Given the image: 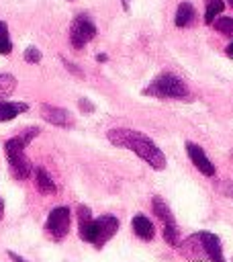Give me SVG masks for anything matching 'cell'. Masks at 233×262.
<instances>
[{
  "mask_svg": "<svg viewBox=\"0 0 233 262\" xmlns=\"http://www.w3.org/2000/svg\"><path fill=\"white\" fill-rule=\"evenodd\" d=\"M106 139L112 145H116V147L131 149L137 158H141L143 162H147L153 170H164L166 168V156H164V151L153 143V139L149 135H145L141 131L116 127V129H110L106 133Z\"/></svg>",
  "mask_w": 233,
  "mask_h": 262,
  "instance_id": "cell-1",
  "label": "cell"
},
{
  "mask_svg": "<svg viewBox=\"0 0 233 262\" xmlns=\"http://www.w3.org/2000/svg\"><path fill=\"white\" fill-rule=\"evenodd\" d=\"M143 94L155 96V98H186L188 96V88H186L182 78H178L176 74L166 72V74L155 76L143 88Z\"/></svg>",
  "mask_w": 233,
  "mask_h": 262,
  "instance_id": "cell-2",
  "label": "cell"
},
{
  "mask_svg": "<svg viewBox=\"0 0 233 262\" xmlns=\"http://www.w3.org/2000/svg\"><path fill=\"white\" fill-rule=\"evenodd\" d=\"M116 231H119V219L114 215H100V217L92 219V225H90L88 233L84 235V242H88L100 250Z\"/></svg>",
  "mask_w": 233,
  "mask_h": 262,
  "instance_id": "cell-3",
  "label": "cell"
},
{
  "mask_svg": "<svg viewBox=\"0 0 233 262\" xmlns=\"http://www.w3.org/2000/svg\"><path fill=\"white\" fill-rule=\"evenodd\" d=\"M96 37V25L88 14H78L69 27V43L74 49H82Z\"/></svg>",
  "mask_w": 233,
  "mask_h": 262,
  "instance_id": "cell-4",
  "label": "cell"
},
{
  "mask_svg": "<svg viewBox=\"0 0 233 262\" xmlns=\"http://www.w3.org/2000/svg\"><path fill=\"white\" fill-rule=\"evenodd\" d=\"M69 221H72L69 209L61 205V207L51 209V213L47 215L45 229H47V233H49L55 242H61V239L67 235V231H69Z\"/></svg>",
  "mask_w": 233,
  "mask_h": 262,
  "instance_id": "cell-5",
  "label": "cell"
},
{
  "mask_svg": "<svg viewBox=\"0 0 233 262\" xmlns=\"http://www.w3.org/2000/svg\"><path fill=\"white\" fill-rule=\"evenodd\" d=\"M39 135V129L37 127H29L25 131H20L18 135L10 137L6 143H4V154H6V160H12L20 154H25V147Z\"/></svg>",
  "mask_w": 233,
  "mask_h": 262,
  "instance_id": "cell-6",
  "label": "cell"
},
{
  "mask_svg": "<svg viewBox=\"0 0 233 262\" xmlns=\"http://www.w3.org/2000/svg\"><path fill=\"white\" fill-rule=\"evenodd\" d=\"M186 154H188L190 162L196 166V170H198L200 174H204V176H215L217 168H215V164L211 162V158L204 154V149H202L200 145L188 141V143H186Z\"/></svg>",
  "mask_w": 233,
  "mask_h": 262,
  "instance_id": "cell-7",
  "label": "cell"
},
{
  "mask_svg": "<svg viewBox=\"0 0 233 262\" xmlns=\"http://www.w3.org/2000/svg\"><path fill=\"white\" fill-rule=\"evenodd\" d=\"M196 239L200 242V246H202V250L211 262H225V254H223V246H221L219 235H215L211 231H198Z\"/></svg>",
  "mask_w": 233,
  "mask_h": 262,
  "instance_id": "cell-8",
  "label": "cell"
},
{
  "mask_svg": "<svg viewBox=\"0 0 233 262\" xmlns=\"http://www.w3.org/2000/svg\"><path fill=\"white\" fill-rule=\"evenodd\" d=\"M41 119L51 123V125H55V127H72V123H74L72 115L65 108L51 106V104H43L41 106Z\"/></svg>",
  "mask_w": 233,
  "mask_h": 262,
  "instance_id": "cell-9",
  "label": "cell"
},
{
  "mask_svg": "<svg viewBox=\"0 0 233 262\" xmlns=\"http://www.w3.org/2000/svg\"><path fill=\"white\" fill-rule=\"evenodd\" d=\"M131 227H133V233H135L139 239H143V242H151V239L155 237V227H153V223L149 221V217L143 215V213H137V215L133 217Z\"/></svg>",
  "mask_w": 233,
  "mask_h": 262,
  "instance_id": "cell-10",
  "label": "cell"
},
{
  "mask_svg": "<svg viewBox=\"0 0 233 262\" xmlns=\"http://www.w3.org/2000/svg\"><path fill=\"white\" fill-rule=\"evenodd\" d=\"M8 166H10L12 178H16V180H25V178H29L33 174V164H31V160L25 154L8 160Z\"/></svg>",
  "mask_w": 233,
  "mask_h": 262,
  "instance_id": "cell-11",
  "label": "cell"
},
{
  "mask_svg": "<svg viewBox=\"0 0 233 262\" xmlns=\"http://www.w3.org/2000/svg\"><path fill=\"white\" fill-rule=\"evenodd\" d=\"M174 23L176 27L180 29H186V27H192L196 23V10L190 2H180L178 8H176V16H174Z\"/></svg>",
  "mask_w": 233,
  "mask_h": 262,
  "instance_id": "cell-12",
  "label": "cell"
},
{
  "mask_svg": "<svg viewBox=\"0 0 233 262\" xmlns=\"http://www.w3.org/2000/svg\"><path fill=\"white\" fill-rule=\"evenodd\" d=\"M151 207H153L155 217L164 221V227H178V225H176V219H174V213L170 211L168 203H166L161 196H153V199H151Z\"/></svg>",
  "mask_w": 233,
  "mask_h": 262,
  "instance_id": "cell-13",
  "label": "cell"
},
{
  "mask_svg": "<svg viewBox=\"0 0 233 262\" xmlns=\"http://www.w3.org/2000/svg\"><path fill=\"white\" fill-rule=\"evenodd\" d=\"M33 174H35V184H37L41 194H55L57 192V186H55V182L51 180V176L47 174L45 168H35Z\"/></svg>",
  "mask_w": 233,
  "mask_h": 262,
  "instance_id": "cell-14",
  "label": "cell"
},
{
  "mask_svg": "<svg viewBox=\"0 0 233 262\" xmlns=\"http://www.w3.org/2000/svg\"><path fill=\"white\" fill-rule=\"evenodd\" d=\"M29 104L27 102H0V123L12 121L14 117H18L20 113H27Z\"/></svg>",
  "mask_w": 233,
  "mask_h": 262,
  "instance_id": "cell-15",
  "label": "cell"
},
{
  "mask_svg": "<svg viewBox=\"0 0 233 262\" xmlns=\"http://www.w3.org/2000/svg\"><path fill=\"white\" fill-rule=\"evenodd\" d=\"M92 211H90V207H86V205H80L78 207V231H80V237L84 239V235L88 233V229H90V225H92Z\"/></svg>",
  "mask_w": 233,
  "mask_h": 262,
  "instance_id": "cell-16",
  "label": "cell"
},
{
  "mask_svg": "<svg viewBox=\"0 0 233 262\" xmlns=\"http://www.w3.org/2000/svg\"><path fill=\"white\" fill-rule=\"evenodd\" d=\"M16 78L12 74H0V102H4L14 90H16Z\"/></svg>",
  "mask_w": 233,
  "mask_h": 262,
  "instance_id": "cell-17",
  "label": "cell"
},
{
  "mask_svg": "<svg viewBox=\"0 0 233 262\" xmlns=\"http://www.w3.org/2000/svg\"><path fill=\"white\" fill-rule=\"evenodd\" d=\"M223 8H225V0H208L204 8V23L213 25V20L223 12Z\"/></svg>",
  "mask_w": 233,
  "mask_h": 262,
  "instance_id": "cell-18",
  "label": "cell"
},
{
  "mask_svg": "<svg viewBox=\"0 0 233 262\" xmlns=\"http://www.w3.org/2000/svg\"><path fill=\"white\" fill-rule=\"evenodd\" d=\"M215 31H219L225 37H233V18L231 16H219L213 20Z\"/></svg>",
  "mask_w": 233,
  "mask_h": 262,
  "instance_id": "cell-19",
  "label": "cell"
},
{
  "mask_svg": "<svg viewBox=\"0 0 233 262\" xmlns=\"http://www.w3.org/2000/svg\"><path fill=\"white\" fill-rule=\"evenodd\" d=\"M12 51V41H10V33L4 20H0V55H8Z\"/></svg>",
  "mask_w": 233,
  "mask_h": 262,
  "instance_id": "cell-20",
  "label": "cell"
},
{
  "mask_svg": "<svg viewBox=\"0 0 233 262\" xmlns=\"http://www.w3.org/2000/svg\"><path fill=\"white\" fill-rule=\"evenodd\" d=\"M22 57H25V61H27V63H39V61H41V57H43V53H41V49H39V47L29 45V47L25 49Z\"/></svg>",
  "mask_w": 233,
  "mask_h": 262,
  "instance_id": "cell-21",
  "label": "cell"
},
{
  "mask_svg": "<svg viewBox=\"0 0 233 262\" xmlns=\"http://www.w3.org/2000/svg\"><path fill=\"white\" fill-rule=\"evenodd\" d=\"M78 104H80V108H82L84 113H92V111H94V104H92L88 98H80Z\"/></svg>",
  "mask_w": 233,
  "mask_h": 262,
  "instance_id": "cell-22",
  "label": "cell"
},
{
  "mask_svg": "<svg viewBox=\"0 0 233 262\" xmlns=\"http://www.w3.org/2000/svg\"><path fill=\"white\" fill-rule=\"evenodd\" d=\"M6 254H8V258H10V260H12V262H27V260H25V258H20V256H18V254H16V252H12V250H8V252H6Z\"/></svg>",
  "mask_w": 233,
  "mask_h": 262,
  "instance_id": "cell-23",
  "label": "cell"
},
{
  "mask_svg": "<svg viewBox=\"0 0 233 262\" xmlns=\"http://www.w3.org/2000/svg\"><path fill=\"white\" fill-rule=\"evenodd\" d=\"M227 55H229V57H233V41L227 45Z\"/></svg>",
  "mask_w": 233,
  "mask_h": 262,
  "instance_id": "cell-24",
  "label": "cell"
},
{
  "mask_svg": "<svg viewBox=\"0 0 233 262\" xmlns=\"http://www.w3.org/2000/svg\"><path fill=\"white\" fill-rule=\"evenodd\" d=\"M96 59H98V61H106V53H98Z\"/></svg>",
  "mask_w": 233,
  "mask_h": 262,
  "instance_id": "cell-25",
  "label": "cell"
},
{
  "mask_svg": "<svg viewBox=\"0 0 233 262\" xmlns=\"http://www.w3.org/2000/svg\"><path fill=\"white\" fill-rule=\"evenodd\" d=\"M129 6H131V0H123V8L129 10Z\"/></svg>",
  "mask_w": 233,
  "mask_h": 262,
  "instance_id": "cell-26",
  "label": "cell"
},
{
  "mask_svg": "<svg viewBox=\"0 0 233 262\" xmlns=\"http://www.w3.org/2000/svg\"><path fill=\"white\" fill-rule=\"evenodd\" d=\"M2 213H4V201L0 199V217H2Z\"/></svg>",
  "mask_w": 233,
  "mask_h": 262,
  "instance_id": "cell-27",
  "label": "cell"
},
{
  "mask_svg": "<svg viewBox=\"0 0 233 262\" xmlns=\"http://www.w3.org/2000/svg\"><path fill=\"white\" fill-rule=\"evenodd\" d=\"M227 4H229V6H231V8H233V0H227Z\"/></svg>",
  "mask_w": 233,
  "mask_h": 262,
  "instance_id": "cell-28",
  "label": "cell"
},
{
  "mask_svg": "<svg viewBox=\"0 0 233 262\" xmlns=\"http://www.w3.org/2000/svg\"><path fill=\"white\" fill-rule=\"evenodd\" d=\"M69 2H72V0H69Z\"/></svg>",
  "mask_w": 233,
  "mask_h": 262,
  "instance_id": "cell-29",
  "label": "cell"
}]
</instances>
